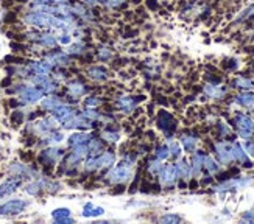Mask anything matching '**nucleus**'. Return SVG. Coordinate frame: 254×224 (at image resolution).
I'll return each instance as SVG.
<instances>
[{"label":"nucleus","mask_w":254,"mask_h":224,"mask_svg":"<svg viewBox=\"0 0 254 224\" xmlns=\"http://www.w3.org/2000/svg\"><path fill=\"white\" fill-rule=\"evenodd\" d=\"M50 20H52V14L42 13V11H36L31 8L22 16V22L27 27L36 30H50Z\"/></svg>","instance_id":"1"},{"label":"nucleus","mask_w":254,"mask_h":224,"mask_svg":"<svg viewBox=\"0 0 254 224\" xmlns=\"http://www.w3.org/2000/svg\"><path fill=\"white\" fill-rule=\"evenodd\" d=\"M46 95L41 87L35 86V84H25V87L22 89L20 94L17 95V100L20 105H36L39 103L42 97Z\"/></svg>","instance_id":"2"},{"label":"nucleus","mask_w":254,"mask_h":224,"mask_svg":"<svg viewBox=\"0 0 254 224\" xmlns=\"http://www.w3.org/2000/svg\"><path fill=\"white\" fill-rule=\"evenodd\" d=\"M131 176H132V167L120 162V165L114 167L113 170L108 173L106 181L111 184H125L127 181H129Z\"/></svg>","instance_id":"3"},{"label":"nucleus","mask_w":254,"mask_h":224,"mask_svg":"<svg viewBox=\"0 0 254 224\" xmlns=\"http://www.w3.org/2000/svg\"><path fill=\"white\" fill-rule=\"evenodd\" d=\"M57 125H60V123L55 120L53 117H42V118H38L36 121L30 123V131L33 134H36V136H47L49 132L55 131L57 129Z\"/></svg>","instance_id":"4"},{"label":"nucleus","mask_w":254,"mask_h":224,"mask_svg":"<svg viewBox=\"0 0 254 224\" xmlns=\"http://www.w3.org/2000/svg\"><path fill=\"white\" fill-rule=\"evenodd\" d=\"M39 162L46 167H53L57 162H61L64 159V151L58 147H49L39 153Z\"/></svg>","instance_id":"5"},{"label":"nucleus","mask_w":254,"mask_h":224,"mask_svg":"<svg viewBox=\"0 0 254 224\" xmlns=\"http://www.w3.org/2000/svg\"><path fill=\"white\" fill-rule=\"evenodd\" d=\"M27 207H28V203L25 199H20V198L9 199V201H6V203H3L2 206H0V215H3V217L19 215Z\"/></svg>","instance_id":"6"},{"label":"nucleus","mask_w":254,"mask_h":224,"mask_svg":"<svg viewBox=\"0 0 254 224\" xmlns=\"http://www.w3.org/2000/svg\"><path fill=\"white\" fill-rule=\"evenodd\" d=\"M236 126H237V131H239V136L242 139H251L253 137V132H254V121L245 115V114H237L236 115Z\"/></svg>","instance_id":"7"},{"label":"nucleus","mask_w":254,"mask_h":224,"mask_svg":"<svg viewBox=\"0 0 254 224\" xmlns=\"http://www.w3.org/2000/svg\"><path fill=\"white\" fill-rule=\"evenodd\" d=\"M44 59L50 62L53 67H64V65L70 64V55H67L65 52H61V50L52 49L44 53Z\"/></svg>","instance_id":"8"},{"label":"nucleus","mask_w":254,"mask_h":224,"mask_svg":"<svg viewBox=\"0 0 254 224\" xmlns=\"http://www.w3.org/2000/svg\"><path fill=\"white\" fill-rule=\"evenodd\" d=\"M158 174H159V182L164 187H173L180 177L176 165H164Z\"/></svg>","instance_id":"9"},{"label":"nucleus","mask_w":254,"mask_h":224,"mask_svg":"<svg viewBox=\"0 0 254 224\" xmlns=\"http://www.w3.org/2000/svg\"><path fill=\"white\" fill-rule=\"evenodd\" d=\"M27 69L30 70V75H52L55 67L47 62L46 59H33V61H28L27 64Z\"/></svg>","instance_id":"10"},{"label":"nucleus","mask_w":254,"mask_h":224,"mask_svg":"<svg viewBox=\"0 0 254 224\" xmlns=\"http://www.w3.org/2000/svg\"><path fill=\"white\" fill-rule=\"evenodd\" d=\"M36 46L41 49H49V50L57 49V46H58L57 33L52 31V30H41L38 41H36Z\"/></svg>","instance_id":"11"},{"label":"nucleus","mask_w":254,"mask_h":224,"mask_svg":"<svg viewBox=\"0 0 254 224\" xmlns=\"http://www.w3.org/2000/svg\"><path fill=\"white\" fill-rule=\"evenodd\" d=\"M76 115V111L73 108H70L69 105H61L60 108H57L52 112V117L57 120L60 125H64L65 121H69L70 118H73Z\"/></svg>","instance_id":"12"},{"label":"nucleus","mask_w":254,"mask_h":224,"mask_svg":"<svg viewBox=\"0 0 254 224\" xmlns=\"http://www.w3.org/2000/svg\"><path fill=\"white\" fill-rule=\"evenodd\" d=\"M8 171H9L11 176L19 177V179L30 177V176H33V174L36 173L30 165H27V164H24V162H13V164L9 165Z\"/></svg>","instance_id":"13"},{"label":"nucleus","mask_w":254,"mask_h":224,"mask_svg":"<svg viewBox=\"0 0 254 224\" xmlns=\"http://www.w3.org/2000/svg\"><path fill=\"white\" fill-rule=\"evenodd\" d=\"M215 153H217V158L222 164H229L233 162V143H228V142H218L215 145Z\"/></svg>","instance_id":"14"},{"label":"nucleus","mask_w":254,"mask_h":224,"mask_svg":"<svg viewBox=\"0 0 254 224\" xmlns=\"http://www.w3.org/2000/svg\"><path fill=\"white\" fill-rule=\"evenodd\" d=\"M142 98L143 97H128V95H124V97L117 98L116 105H117V108L122 112H125V114H129V112H132V111L136 109V105L139 102H142Z\"/></svg>","instance_id":"15"},{"label":"nucleus","mask_w":254,"mask_h":224,"mask_svg":"<svg viewBox=\"0 0 254 224\" xmlns=\"http://www.w3.org/2000/svg\"><path fill=\"white\" fill-rule=\"evenodd\" d=\"M158 126L164 131V132H172L176 128V121L172 117V114H169L167 111H161L158 115Z\"/></svg>","instance_id":"16"},{"label":"nucleus","mask_w":254,"mask_h":224,"mask_svg":"<svg viewBox=\"0 0 254 224\" xmlns=\"http://www.w3.org/2000/svg\"><path fill=\"white\" fill-rule=\"evenodd\" d=\"M61 105H64V102L58 95H53V94L46 95V98L42 97V100H41V109L46 111V112H50V114L57 108H60Z\"/></svg>","instance_id":"17"},{"label":"nucleus","mask_w":254,"mask_h":224,"mask_svg":"<svg viewBox=\"0 0 254 224\" xmlns=\"http://www.w3.org/2000/svg\"><path fill=\"white\" fill-rule=\"evenodd\" d=\"M253 182L251 177H242V179H229V181L220 184L217 187L218 192H223V190H233V188H244Z\"/></svg>","instance_id":"18"},{"label":"nucleus","mask_w":254,"mask_h":224,"mask_svg":"<svg viewBox=\"0 0 254 224\" xmlns=\"http://www.w3.org/2000/svg\"><path fill=\"white\" fill-rule=\"evenodd\" d=\"M20 182H22V179H19V177H9V179H6L5 182H2V185H0V198H5V196H8V195H13L16 190L19 188V185H20Z\"/></svg>","instance_id":"19"},{"label":"nucleus","mask_w":254,"mask_h":224,"mask_svg":"<svg viewBox=\"0 0 254 224\" xmlns=\"http://www.w3.org/2000/svg\"><path fill=\"white\" fill-rule=\"evenodd\" d=\"M91 132H86V131H78V132H73L72 136L67 139V145L70 148L76 147V145H83V143H87L91 140Z\"/></svg>","instance_id":"20"},{"label":"nucleus","mask_w":254,"mask_h":224,"mask_svg":"<svg viewBox=\"0 0 254 224\" xmlns=\"http://www.w3.org/2000/svg\"><path fill=\"white\" fill-rule=\"evenodd\" d=\"M67 94L72 98H80L84 94H87V86L83 84L81 81H70L67 84Z\"/></svg>","instance_id":"21"},{"label":"nucleus","mask_w":254,"mask_h":224,"mask_svg":"<svg viewBox=\"0 0 254 224\" xmlns=\"http://www.w3.org/2000/svg\"><path fill=\"white\" fill-rule=\"evenodd\" d=\"M52 218L57 221V223H73L72 218V212L65 207H60V209H55L52 212Z\"/></svg>","instance_id":"22"},{"label":"nucleus","mask_w":254,"mask_h":224,"mask_svg":"<svg viewBox=\"0 0 254 224\" xmlns=\"http://www.w3.org/2000/svg\"><path fill=\"white\" fill-rule=\"evenodd\" d=\"M87 75H89V78H92L94 81H106L108 80V70L100 65L91 67V69L87 70Z\"/></svg>","instance_id":"23"},{"label":"nucleus","mask_w":254,"mask_h":224,"mask_svg":"<svg viewBox=\"0 0 254 224\" xmlns=\"http://www.w3.org/2000/svg\"><path fill=\"white\" fill-rule=\"evenodd\" d=\"M44 190V179H35V181H30L25 185V193L30 196H38Z\"/></svg>","instance_id":"24"},{"label":"nucleus","mask_w":254,"mask_h":224,"mask_svg":"<svg viewBox=\"0 0 254 224\" xmlns=\"http://www.w3.org/2000/svg\"><path fill=\"white\" fill-rule=\"evenodd\" d=\"M105 214V209L103 207H95L92 203H87L84 207H83V212L81 215L84 218H94V217H100Z\"/></svg>","instance_id":"25"},{"label":"nucleus","mask_w":254,"mask_h":224,"mask_svg":"<svg viewBox=\"0 0 254 224\" xmlns=\"http://www.w3.org/2000/svg\"><path fill=\"white\" fill-rule=\"evenodd\" d=\"M236 103L240 105V106H244V108H254V92H244V94H240L236 97Z\"/></svg>","instance_id":"26"},{"label":"nucleus","mask_w":254,"mask_h":224,"mask_svg":"<svg viewBox=\"0 0 254 224\" xmlns=\"http://www.w3.org/2000/svg\"><path fill=\"white\" fill-rule=\"evenodd\" d=\"M63 140H64V134L60 132V131H57V129L49 132L47 136H44V143L50 145V147H57V145L61 143Z\"/></svg>","instance_id":"27"},{"label":"nucleus","mask_w":254,"mask_h":224,"mask_svg":"<svg viewBox=\"0 0 254 224\" xmlns=\"http://www.w3.org/2000/svg\"><path fill=\"white\" fill-rule=\"evenodd\" d=\"M233 159L237 161V162H242V164H247L248 162V156H247V151L240 147V143H233ZM251 167V164H247Z\"/></svg>","instance_id":"28"},{"label":"nucleus","mask_w":254,"mask_h":224,"mask_svg":"<svg viewBox=\"0 0 254 224\" xmlns=\"http://www.w3.org/2000/svg\"><path fill=\"white\" fill-rule=\"evenodd\" d=\"M116 161V154L113 151H102L98 154V164H100V168H108L111 167Z\"/></svg>","instance_id":"29"},{"label":"nucleus","mask_w":254,"mask_h":224,"mask_svg":"<svg viewBox=\"0 0 254 224\" xmlns=\"http://www.w3.org/2000/svg\"><path fill=\"white\" fill-rule=\"evenodd\" d=\"M204 92H206L207 97H211V98H222L226 94V89L215 86V84H207L204 87Z\"/></svg>","instance_id":"30"},{"label":"nucleus","mask_w":254,"mask_h":224,"mask_svg":"<svg viewBox=\"0 0 254 224\" xmlns=\"http://www.w3.org/2000/svg\"><path fill=\"white\" fill-rule=\"evenodd\" d=\"M204 153H201V151H198V153H195L193 154V159H192V173L193 174H200V171H201V168H203V159H204Z\"/></svg>","instance_id":"31"},{"label":"nucleus","mask_w":254,"mask_h":224,"mask_svg":"<svg viewBox=\"0 0 254 224\" xmlns=\"http://www.w3.org/2000/svg\"><path fill=\"white\" fill-rule=\"evenodd\" d=\"M86 52V46L83 41H78V42H72L67 46V50L65 53L70 55V56H76V55H83Z\"/></svg>","instance_id":"32"},{"label":"nucleus","mask_w":254,"mask_h":224,"mask_svg":"<svg viewBox=\"0 0 254 224\" xmlns=\"http://www.w3.org/2000/svg\"><path fill=\"white\" fill-rule=\"evenodd\" d=\"M87 150H89V154H92V156L100 154L103 151V142L100 139L91 137V140L87 142Z\"/></svg>","instance_id":"33"},{"label":"nucleus","mask_w":254,"mask_h":224,"mask_svg":"<svg viewBox=\"0 0 254 224\" xmlns=\"http://www.w3.org/2000/svg\"><path fill=\"white\" fill-rule=\"evenodd\" d=\"M181 143H183V148L186 151H195L198 139L195 136H187V134H186V136L181 137Z\"/></svg>","instance_id":"34"},{"label":"nucleus","mask_w":254,"mask_h":224,"mask_svg":"<svg viewBox=\"0 0 254 224\" xmlns=\"http://www.w3.org/2000/svg\"><path fill=\"white\" fill-rule=\"evenodd\" d=\"M84 170L86 171H97V170H100V164H98V154L97 156L89 154V158H87L86 162H84Z\"/></svg>","instance_id":"35"},{"label":"nucleus","mask_w":254,"mask_h":224,"mask_svg":"<svg viewBox=\"0 0 254 224\" xmlns=\"http://www.w3.org/2000/svg\"><path fill=\"white\" fill-rule=\"evenodd\" d=\"M176 170H178V174L183 179H187L192 174V168H190V165L187 164L186 161H180L178 164H176Z\"/></svg>","instance_id":"36"},{"label":"nucleus","mask_w":254,"mask_h":224,"mask_svg":"<svg viewBox=\"0 0 254 224\" xmlns=\"http://www.w3.org/2000/svg\"><path fill=\"white\" fill-rule=\"evenodd\" d=\"M102 139L105 142H109V143H117L120 140V132L119 131H111V129H105L102 132Z\"/></svg>","instance_id":"37"},{"label":"nucleus","mask_w":254,"mask_h":224,"mask_svg":"<svg viewBox=\"0 0 254 224\" xmlns=\"http://www.w3.org/2000/svg\"><path fill=\"white\" fill-rule=\"evenodd\" d=\"M203 167L207 170V173H217L218 171V164L211 158V156H204V159H203Z\"/></svg>","instance_id":"38"},{"label":"nucleus","mask_w":254,"mask_h":224,"mask_svg":"<svg viewBox=\"0 0 254 224\" xmlns=\"http://www.w3.org/2000/svg\"><path fill=\"white\" fill-rule=\"evenodd\" d=\"M11 125H14V126H19L22 125V121H24L25 118V114H24V111H20V109H16L11 112Z\"/></svg>","instance_id":"39"},{"label":"nucleus","mask_w":254,"mask_h":224,"mask_svg":"<svg viewBox=\"0 0 254 224\" xmlns=\"http://www.w3.org/2000/svg\"><path fill=\"white\" fill-rule=\"evenodd\" d=\"M234 84H236V87H239V89H244V91H250V89H253V87H254L253 81L250 80V78H245V76L237 78Z\"/></svg>","instance_id":"40"},{"label":"nucleus","mask_w":254,"mask_h":224,"mask_svg":"<svg viewBox=\"0 0 254 224\" xmlns=\"http://www.w3.org/2000/svg\"><path fill=\"white\" fill-rule=\"evenodd\" d=\"M57 36H58V44H60V46H65V47H67L69 44L73 42V35H72V33L63 31V33H57Z\"/></svg>","instance_id":"41"},{"label":"nucleus","mask_w":254,"mask_h":224,"mask_svg":"<svg viewBox=\"0 0 254 224\" xmlns=\"http://www.w3.org/2000/svg\"><path fill=\"white\" fill-rule=\"evenodd\" d=\"M167 147H169V153L170 156H173V158H180V154H181V145L178 142H175V140H169L167 143Z\"/></svg>","instance_id":"42"},{"label":"nucleus","mask_w":254,"mask_h":224,"mask_svg":"<svg viewBox=\"0 0 254 224\" xmlns=\"http://www.w3.org/2000/svg\"><path fill=\"white\" fill-rule=\"evenodd\" d=\"M154 154H156V159H159V161L167 159L169 156H170L169 147H167V145H159V147L156 148V151H154Z\"/></svg>","instance_id":"43"},{"label":"nucleus","mask_w":254,"mask_h":224,"mask_svg":"<svg viewBox=\"0 0 254 224\" xmlns=\"http://www.w3.org/2000/svg\"><path fill=\"white\" fill-rule=\"evenodd\" d=\"M97 58L100 61H108L113 58V50L109 47H102L100 50L97 52Z\"/></svg>","instance_id":"44"},{"label":"nucleus","mask_w":254,"mask_h":224,"mask_svg":"<svg viewBox=\"0 0 254 224\" xmlns=\"http://www.w3.org/2000/svg\"><path fill=\"white\" fill-rule=\"evenodd\" d=\"M162 167H164L162 162H161L159 159H156V161H151V162L148 164L147 170H148L150 174H158V173L161 171V168H162Z\"/></svg>","instance_id":"45"},{"label":"nucleus","mask_w":254,"mask_h":224,"mask_svg":"<svg viewBox=\"0 0 254 224\" xmlns=\"http://www.w3.org/2000/svg\"><path fill=\"white\" fill-rule=\"evenodd\" d=\"M102 105V100L100 98H97V97H89V98H86L84 100V108L86 109H95Z\"/></svg>","instance_id":"46"},{"label":"nucleus","mask_w":254,"mask_h":224,"mask_svg":"<svg viewBox=\"0 0 254 224\" xmlns=\"http://www.w3.org/2000/svg\"><path fill=\"white\" fill-rule=\"evenodd\" d=\"M103 3L106 8H113V9H117L120 6H125V0H103Z\"/></svg>","instance_id":"47"},{"label":"nucleus","mask_w":254,"mask_h":224,"mask_svg":"<svg viewBox=\"0 0 254 224\" xmlns=\"http://www.w3.org/2000/svg\"><path fill=\"white\" fill-rule=\"evenodd\" d=\"M181 221V217L178 215H164L159 218V223H180Z\"/></svg>","instance_id":"48"},{"label":"nucleus","mask_w":254,"mask_h":224,"mask_svg":"<svg viewBox=\"0 0 254 224\" xmlns=\"http://www.w3.org/2000/svg\"><path fill=\"white\" fill-rule=\"evenodd\" d=\"M16 13L14 11H9V13H6L5 14V17H3V20H5V24H13V22L16 20Z\"/></svg>","instance_id":"49"},{"label":"nucleus","mask_w":254,"mask_h":224,"mask_svg":"<svg viewBox=\"0 0 254 224\" xmlns=\"http://www.w3.org/2000/svg\"><path fill=\"white\" fill-rule=\"evenodd\" d=\"M245 151L251 156H254V140H248L245 143Z\"/></svg>","instance_id":"50"},{"label":"nucleus","mask_w":254,"mask_h":224,"mask_svg":"<svg viewBox=\"0 0 254 224\" xmlns=\"http://www.w3.org/2000/svg\"><path fill=\"white\" fill-rule=\"evenodd\" d=\"M242 17H254V5H251L247 11H244Z\"/></svg>","instance_id":"51"},{"label":"nucleus","mask_w":254,"mask_h":224,"mask_svg":"<svg viewBox=\"0 0 254 224\" xmlns=\"http://www.w3.org/2000/svg\"><path fill=\"white\" fill-rule=\"evenodd\" d=\"M218 128H220V131H222V136H228V134L231 132L229 128L225 125V123H220V126H218Z\"/></svg>","instance_id":"52"},{"label":"nucleus","mask_w":254,"mask_h":224,"mask_svg":"<svg viewBox=\"0 0 254 224\" xmlns=\"http://www.w3.org/2000/svg\"><path fill=\"white\" fill-rule=\"evenodd\" d=\"M81 2L86 3V5H97V3L103 2V0H81Z\"/></svg>","instance_id":"53"},{"label":"nucleus","mask_w":254,"mask_h":224,"mask_svg":"<svg viewBox=\"0 0 254 224\" xmlns=\"http://www.w3.org/2000/svg\"><path fill=\"white\" fill-rule=\"evenodd\" d=\"M147 6L151 8V9H156V8H158V2H154V0H148V2H147Z\"/></svg>","instance_id":"54"},{"label":"nucleus","mask_w":254,"mask_h":224,"mask_svg":"<svg viewBox=\"0 0 254 224\" xmlns=\"http://www.w3.org/2000/svg\"><path fill=\"white\" fill-rule=\"evenodd\" d=\"M244 220L253 221V220H254V210H251V212H248V214H245V215H244Z\"/></svg>","instance_id":"55"},{"label":"nucleus","mask_w":254,"mask_h":224,"mask_svg":"<svg viewBox=\"0 0 254 224\" xmlns=\"http://www.w3.org/2000/svg\"><path fill=\"white\" fill-rule=\"evenodd\" d=\"M14 2H17V3H28L30 0H14Z\"/></svg>","instance_id":"56"}]
</instances>
